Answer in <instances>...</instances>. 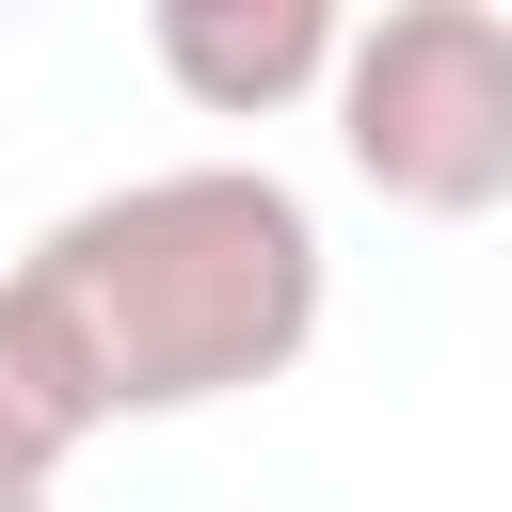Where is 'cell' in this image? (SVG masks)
<instances>
[{"mask_svg":"<svg viewBox=\"0 0 512 512\" xmlns=\"http://www.w3.org/2000/svg\"><path fill=\"white\" fill-rule=\"evenodd\" d=\"M320 304H336V256L272 160L112 176L0 272V448L64 480L96 432L256 400L320 352Z\"/></svg>","mask_w":512,"mask_h":512,"instance_id":"1","label":"cell"},{"mask_svg":"<svg viewBox=\"0 0 512 512\" xmlns=\"http://www.w3.org/2000/svg\"><path fill=\"white\" fill-rule=\"evenodd\" d=\"M336 160L416 208V224H496L512 208V16L496 0H384L336 16Z\"/></svg>","mask_w":512,"mask_h":512,"instance_id":"2","label":"cell"},{"mask_svg":"<svg viewBox=\"0 0 512 512\" xmlns=\"http://www.w3.org/2000/svg\"><path fill=\"white\" fill-rule=\"evenodd\" d=\"M144 64L208 112V128H272L336 80V0H160Z\"/></svg>","mask_w":512,"mask_h":512,"instance_id":"3","label":"cell"},{"mask_svg":"<svg viewBox=\"0 0 512 512\" xmlns=\"http://www.w3.org/2000/svg\"><path fill=\"white\" fill-rule=\"evenodd\" d=\"M48 496H64V480H48V464H16V448H0V512H48Z\"/></svg>","mask_w":512,"mask_h":512,"instance_id":"4","label":"cell"}]
</instances>
